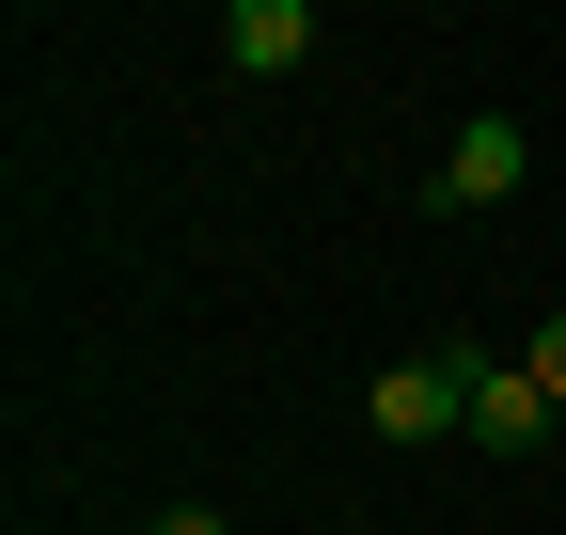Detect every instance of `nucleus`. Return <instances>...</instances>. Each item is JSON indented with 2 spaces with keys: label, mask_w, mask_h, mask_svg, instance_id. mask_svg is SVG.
<instances>
[{
  "label": "nucleus",
  "mask_w": 566,
  "mask_h": 535,
  "mask_svg": "<svg viewBox=\"0 0 566 535\" xmlns=\"http://www.w3.org/2000/svg\"><path fill=\"white\" fill-rule=\"evenodd\" d=\"M535 394L566 410V315H535Z\"/></svg>",
  "instance_id": "5"
},
{
  "label": "nucleus",
  "mask_w": 566,
  "mask_h": 535,
  "mask_svg": "<svg viewBox=\"0 0 566 535\" xmlns=\"http://www.w3.org/2000/svg\"><path fill=\"white\" fill-rule=\"evenodd\" d=\"M520 158H535L520 126H504V111H472L457 143H441V174H424V189H441V206H504V189H520Z\"/></svg>",
  "instance_id": "2"
},
{
  "label": "nucleus",
  "mask_w": 566,
  "mask_h": 535,
  "mask_svg": "<svg viewBox=\"0 0 566 535\" xmlns=\"http://www.w3.org/2000/svg\"><path fill=\"white\" fill-rule=\"evenodd\" d=\"M551 426H566V410L535 394V363H488V378H472V441H488V457H535Z\"/></svg>",
  "instance_id": "3"
},
{
  "label": "nucleus",
  "mask_w": 566,
  "mask_h": 535,
  "mask_svg": "<svg viewBox=\"0 0 566 535\" xmlns=\"http://www.w3.org/2000/svg\"><path fill=\"white\" fill-rule=\"evenodd\" d=\"M300 48H315L300 0H237V17H221V63H252V80H300Z\"/></svg>",
  "instance_id": "4"
},
{
  "label": "nucleus",
  "mask_w": 566,
  "mask_h": 535,
  "mask_svg": "<svg viewBox=\"0 0 566 535\" xmlns=\"http://www.w3.org/2000/svg\"><path fill=\"white\" fill-rule=\"evenodd\" d=\"M472 378H488L472 347H409V363L363 378V426L378 441H472Z\"/></svg>",
  "instance_id": "1"
},
{
  "label": "nucleus",
  "mask_w": 566,
  "mask_h": 535,
  "mask_svg": "<svg viewBox=\"0 0 566 535\" xmlns=\"http://www.w3.org/2000/svg\"><path fill=\"white\" fill-rule=\"evenodd\" d=\"M158 535H237V520H221V504H174V520H158Z\"/></svg>",
  "instance_id": "6"
}]
</instances>
